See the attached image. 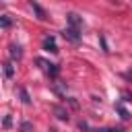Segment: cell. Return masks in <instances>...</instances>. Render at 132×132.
Instances as JSON below:
<instances>
[{"label": "cell", "mask_w": 132, "mask_h": 132, "mask_svg": "<svg viewBox=\"0 0 132 132\" xmlns=\"http://www.w3.org/2000/svg\"><path fill=\"white\" fill-rule=\"evenodd\" d=\"M66 19H68V27H72V29H76V31L80 29V25H82V21H80V16H78L76 12H70V14L66 16Z\"/></svg>", "instance_id": "1"}, {"label": "cell", "mask_w": 132, "mask_h": 132, "mask_svg": "<svg viewBox=\"0 0 132 132\" xmlns=\"http://www.w3.org/2000/svg\"><path fill=\"white\" fill-rule=\"evenodd\" d=\"M62 35H64L68 41H78V39H80V33H78L76 29H72V27H66V29L62 31Z\"/></svg>", "instance_id": "2"}, {"label": "cell", "mask_w": 132, "mask_h": 132, "mask_svg": "<svg viewBox=\"0 0 132 132\" xmlns=\"http://www.w3.org/2000/svg\"><path fill=\"white\" fill-rule=\"evenodd\" d=\"M43 50L45 52H52V54H56L58 52V45H56V39L50 35V37H43Z\"/></svg>", "instance_id": "3"}, {"label": "cell", "mask_w": 132, "mask_h": 132, "mask_svg": "<svg viewBox=\"0 0 132 132\" xmlns=\"http://www.w3.org/2000/svg\"><path fill=\"white\" fill-rule=\"evenodd\" d=\"M8 56H10L12 60H21V56H23V50H21V45H16V43H10V45H8Z\"/></svg>", "instance_id": "4"}, {"label": "cell", "mask_w": 132, "mask_h": 132, "mask_svg": "<svg viewBox=\"0 0 132 132\" xmlns=\"http://www.w3.org/2000/svg\"><path fill=\"white\" fill-rule=\"evenodd\" d=\"M41 66H45V70H47V74L52 76V78H56L58 76V64H47L45 60H37Z\"/></svg>", "instance_id": "5"}, {"label": "cell", "mask_w": 132, "mask_h": 132, "mask_svg": "<svg viewBox=\"0 0 132 132\" xmlns=\"http://www.w3.org/2000/svg\"><path fill=\"white\" fill-rule=\"evenodd\" d=\"M31 8H33V12L37 14V19H39V21H45V19H47L45 10H43V8H41V6L37 4V2H31Z\"/></svg>", "instance_id": "6"}, {"label": "cell", "mask_w": 132, "mask_h": 132, "mask_svg": "<svg viewBox=\"0 0 132 132\" xmlns=\"http://www.w3.org/2000/svg\"><path fill=\"white\" fill-rule=\"evenodd\" d=\"M54 113H56L60 120H68V111H66L62 105H54Z\"/></svg>", "instance_id": "7"}, {"label": "cell", "mask_w": 132, "mask_h": 132, "mask_svg": "<svg viewBox=\"0 0 132 132\" xmlns=\"http://www.w3.org/2000/svg\"><path fill=\"white\" fill-rule=\"evenodd\" d=\"M2 68H4V76H6V78H12V74H14L12 64H10V62H4V64H2Z\"/></svg>", "instance_id": "8"}, {"label": "cell", "mask_w": 132, "mask_h": 132, "mask_svg": "<svg viewBox=\"0 0 132 132\" xmlns=\"http://www.w3.org/2000/svg\"><path fill=\"white\" fill-rule=\"evenodd\" d=\"M10 25H12L10 16H8V14H2V16H0V27H2V29H8Z\"/></svg>", "instance_id": "9"}, {"label": "cell", "mask_w": 132, "mask_h": 132, "mask_svg": "<svg viewBox=\"0 0 132 132\" xmlns=\"http://www.w3.org/2000/svg\"><path fill=\"white\" fill-rule=\"evenodd\" d=\"M116 109L120 111V118H122V120H128V118H130V113H128V109H126V107H124L122 103H118V105H116Z\"/></svg>", "instance_id": "10"}, {"label": "cell", "mask_w": 132, "mask_h": 132, "mask_svg": "<svg viewBox=\"0 0 132 132\" xmlns=\"http://www.w3.org/2000/svg\"><path fill=\"white\" fill-rule=\"evenodd\" d=\"M21 132H33V124L31 122H21Z\"/></svg>", "instance_id": "11"}, {"label": "cell", "mask_w": 132, "mask_h": 132, "mask_svg": "<svg viewBox=\"0 0 132 132\" xmlns=\"http://www.w3.org/2000/svg\"><path fill=\"white\" fill-rule=\"evenodd\" d=\"M93 132H124V128H99V130H93Z\"/></svg>", "instance_id": "12"}, {"label": "cell", "mask_w": 132, "mask_h": 132, "mask_svg": "<svg viewBox=\"0 0 132 132\" xmlns=\"http://www.w3.org/2000/svg\"><path fill=\"white\" fill-rule=\"evenodd\" d=\"M19 93H21V99H23V103H31V99H29V93H27L25 89H21Z\"/></svg>", "instance_id": "13"}, {"label": "cell", "mask_w": 132, "mask_h": 132, "mask_svg": "<svg viewBox=\"0 0 132 132\" xmlns=\"http://www.w3.org/2000/svg\"><path fill=\"white\" fill-rule=\"evenodd\" d=\"M10 124H12V118H10V116H4V122H2V126H4V128H10Z\"/></svg>", "instance_id": "14"}, {"label": "cell", "mask_w": 132, "mask_h": 132, "mask_svg": "<svg viewBox=\"0 0 132 132\" xmlns=\"http://www.w3.org/2000/svg\"><path fill=\"white\" fill-rule=\"evenodd\" d=\"M130 78H132V74H130Z\"/></svg>", "instance_id": "15"}]
</instances>
